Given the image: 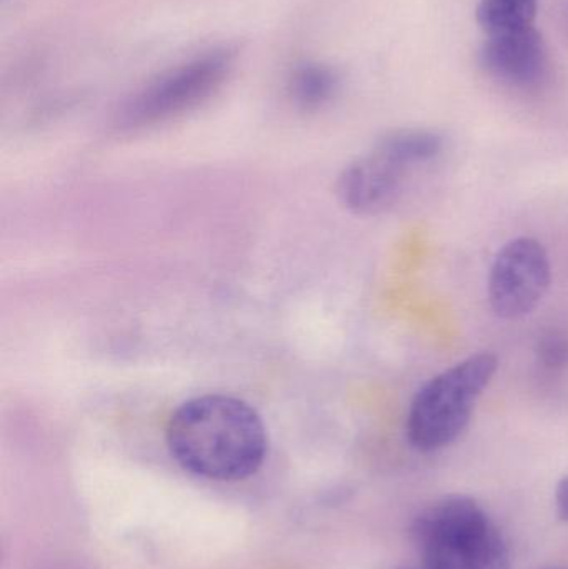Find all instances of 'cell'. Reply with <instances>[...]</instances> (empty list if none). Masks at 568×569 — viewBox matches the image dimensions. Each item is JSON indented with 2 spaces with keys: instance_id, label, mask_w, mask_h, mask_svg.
Returning <instances> with one entry per match:
<instances>
[{
  "instance_id": "cell-1",
  "label": "cell",
  "mask_w": 568,
  "mask_h": 569,
  "mask_svg": "<svg viewBox=\"0 0 568 569\" xmlns=\"http://www.w3.org/2000/svg\"><path fill=\"white\" fill-rule=\"evenodd\" d=\"M166 441L180 468L219 483L253 477L269 448L259 413L226 395H206L180 405L170 418Z\"/></svg>"
},
{
  "instance_id": "cell-2",
  "label": "cell",
  "mask_w": 568,
  "mask_h": 569,
  "mask_svg": "<svg viewBox=\"0 0 568 569\" xmlns=\"http://www.w3.org/2000/svg\"><path fill=\"white\" fill-rule=\"evenodd\" d=\"M419 569H512L502 531L486 508L449 495L423 508L412 523Z\"/></svg>"
},
{
  "instance_id": "cell-3",
  "label": "cell",
  "mask_w": 568,
  "mask_h": 569,
  "mask_svg": "<svg viewBox=\"0 0 568 569\" xmlns=\"http://www.w3.org/2000/svg\"><path fill=\"white\" fill-rule=\"evenodd\" d=\"M497 370L499 358L490 351H480L423 383L407 411L406 435L410 447L420 453H434L456 443L469 427L477 403Z\"/></svg>"
},
{
  "instance_id": "cell-4",
  "label": "cell",
  "mask_w": 568,
  "mask_h": 569,
  "mask_svg": "<svg viewBox=\"0 0 568 569\" xmlns=\"http://www.w3.org/2000/svg\"><path fill=\"white\" fill-rule=\"evenodd\" d=\"M233 62L232 50L213 49L167 70L130 100L123 120L129 126H146L199 106L226 82Z\"/></svg>"
},
{
  "instance_id": "cell-5",
  "label": "cell",
  "mask_w": 568,
  "mask_h": 569,
  "mask_svg": "<svg viewBox=\"0 0 568 569\" xmlns=\"http://www.w3.org/2000/svg\"><path fill=\"white\" fill-rule=\"evenodd\" d=\"M550 283L552 266L544 243L534 237H517L499 250L490 267V308L502 320H519L542 303Z\"/></svg>"
},
{
  "instance_id": "cell-6",
  "label": "cell",
  "mask_w": 568,
  "mask_h": 569,
  "mask_svg": "<svg viewBox=\"0 0 568 569\" xmlns=\"http://www.w3.org/2000/svg\"><path fill=\"white\" fill-rule=\"evenodd\" d=\"M410 167L376 143L372 152L350 163L339 179L343 206L359 216L386 212L399 202Z\"/></svg>"
},
{
  "instance_id": "cell-7",
  "label": "cell",
  "mask_w": 568,
  "mask_h": 569,
  "mask_svg": "<svg viewBox=\"0 0 568 569\" xmlns=\"http://www.w3.org/2000/svg\"><path fill=\"white\" fill-rule=\"evenodd\" d=\"M484 70L516 89L539 87L549 73V53L536 27L489 33L480 49Z\"/></svg>"
},
{
  "instance_id": "cell-8",
  "label": "cell",
  "mask_w": 568,
  "mask_h": 569,
  "mask_svg": "<svg viewBox=\"0 0 568 569\" xmlns=\"http://www.w3.org/2000/svg\"><path fill=\"white\" fill-rule=\"evenodd\" d=\"M377 143L412 170L434 162L446 147L440 133L427 129L393 130Z\"/></svg>"
},
{
  "instance_id": "cell-9",
  "label": "cell",
  "mask_w": 568,
  "mask_h": 569,
  "mask_svg": "<svg viewBox=\"0 0 568 569\" xmlns=\"http://www.w3.org/2000/svg\"><path fill=\"white\" fill-rule=\"evenodd\" d=\"M339 90V77L323 63L307 62L297 67L290 77V92L303 109L326 106Z\"/></svg>"
},
{
  "instance_id": "cell-10",
  "label": "cell",
  "mask_w": 568,
  "mask_h": 569,
  "mask_svg": "<svg viewBox=\"0 0 568 569\" xmlns=\"http://www.w3.org/2000/svg\"><path fill=\"white\" fill-rule=\"evenodd\" d=\"M539 0H480L477 20L489 33L534 26Z\"/></svg>"
},
{
  "instance_id": "cell-11",
  "label": "cell",
  "mask_w": 568,
  "mask_h": 569,
  "mask_svg": "<svg viewBox=\"0 0 568 569\" xmlns=\"http://www.w3.org/2000/svg\"><path fill=\"white\" fill-rule=\"evenodd\" d=\"M537 363L547 373H560L568 368V335L552 330L537 341Z\"/></svg>"
},
{
  "instance_id": "cell-12",
  "label": "cell",
  "mask_w": 568,
  "mask_h": 569,
  "mask_svg": "<svg viewBox=\"0 0 568 569\" xmlns=\"http://www.w3.org/2000/svg\"><path fill=\"white\" fill-rule=\"evenodd\" d=\"M556 508L560 520L568 523V475L557 483L556 488Z\"/></svg>"
},
{
  "instance_id": "cell-13",
  "label": "cell",
  "mask_w": 568,
  "mask_h": 569,
  "mask_svg": "<svg viewBox=\"0 0 568 569\" xmlns=\"http://www.w3.org/2000/svg\"><path fill=\"white\" fill-rule=\"evenodd\" d=\"M403 569H413V568H403ZM417 569H419V568H417Z\"/></svg>"
}]
</instances>
